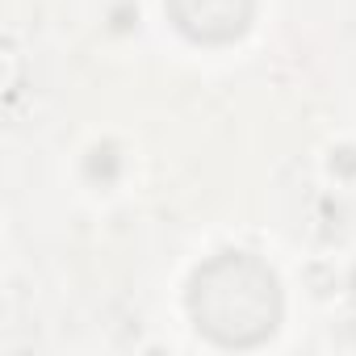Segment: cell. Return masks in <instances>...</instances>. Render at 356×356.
<instances>
[{
  "instance_id": "cell-1",
  "label": "cell",
  "mask_w": 356,
  "mask_h": 356,
  "mask_svg": "<svg viewBox=\"0 0 356 356\" xmlns=\"http://www.w3.org/2000/svg\"><path fill=\"white\" fill-rule=\"evenodd\" d=\"M193 314L197 327L210 331L218 343H256L260 335L273 331L277 285L260 264L243 256H227L197 277Z\"/></svg>"
}]
</instances>
